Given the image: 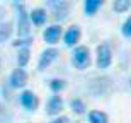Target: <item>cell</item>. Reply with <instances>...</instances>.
<instances>
[{
    "instance_id": "5",
    "label": "cell",
    "mask_w": 131,
    "mask_h": 123,
    "mask_svg": "<svg viewBox=\"0 0 131 123\" xmlns=\"http://www.w3.org/2000/svg\"><path fill=\"white\" fill-rule=\"evenodd\" d=\"M19 101L27 111H34L38 108V98H36V94L32 91H22L19 96Z\"/></svg>"
},
{
    "instance_id": "21",
    "label": "cell",
    "mask_w": 131,
    "mask_h": 123,
    "mask_svg": "<svg viewBox=\"0 0 131 123\" xmlns=\"http://www.w3.org/2000/svg\"><path fill=\"white\" fill-rule=\"evenodd\" d=\"M9 120H10V113L4 108V104L0 103V123H5V121H9Z\"/></svg>"
},
{
    "instance_id": "14",
    "label": "cell",
    "mask_w": 131,
    "mask_h": 123,
    "mask_svg": "<svg viewBox=\"0 0 131 123\" xmlns=\"http://www.w3.org/2000/svg\"><path fill=\"white\" fill-rule=\"evenodd\" d=\"M104 0H85V4H83V9H85V14L87 15H92L97 12V9L102 5Z\"/></svg>"
},
{
    "instance_id": "11",
    "label": "cell",
    "mask_w": 131,
    "mask_h": 123,
    "mask_svg": "<svg viewBox=\"0 0 131 123\" xmlns=\"http://www.w3.org/2000/svg\"><path fill=\"white\" fill-rule=\"evenodd\" d=\"M61 109H63V99L60 98V96H53V98L48 101L46 113L48 115H58Z\"/></svg>"
},
{
    "instance_id": "12",
    "label": "cell",
    "mask_w": 131,
    "mask_h": 123,
    "mask_svg": "<svg viewBox=\"0 0 131 123\" xmlns=\"http://www.w3.org/2000/svg\"><path fill=\"white\" fill-rule=\"evenodd\" d=\"M12 33H14V26H12V22L10 21H2L0 22V43H4V41H7L12 36Z\"/></svg>"
},
{
    "instance_id": "23",
    "label": "cell",
    "mask_w": 131,
    "mask_h": 123,
    "mask_svg": "<svg viewBox=\"0 0 131 123\" xmlns=\"http://www.w3.org/2000/svg\"><path fill=\"white\" fill-rule=\"evenodd\" d=\"M60 2H63V0H48V4L51 5V7H54V5H58Z\"/></svg>"
},
{
    "instance_id": "4",
    "label": "cell",
    "mask_w": 131,
    "mask_h": 123,
    "mask_svg": "<svg viewBox=\"0 0 131 123\" xmlns=\"http://www.w3.org/2000/svg\"><path fill=\"white\" fill-rule=\"evenodd\" d=\"M112 62V53L109 44H99L97 46V67L99 69H107Z\"/></svg>"
},
{
    "instance_id": "13",
    "label": "cell",
    "mask_w": 131,
    "mask_h": 123,
    "mask_svg": "<svg viewBox=\"0 0 131 123\" xmlns=\"http://www.w3.org/2000/svg\"><path fill=\"white\" fill-rule=\"evenodd\" d=\"M29 17H31V22H32V24L41 26V24H44V21H46V10L44 9H34L29 14Z\"/></svg>"
},
{
    "instance_id": "25",
    "label": "cell",
    "mask_w": 131,
    "mask_h": 123,
    "mask_svg": "<svg viewBox=\"0 0 131 123\" xmlns=\"http://www.w3.org/2000/svg\"><path fill=\"white\" fill-rule=\"evenodd\" d=\"M129 86H131V79H129Z\"/></svg>"
},
{
    "instance_id": "19",
    "label": "cell",
    "mask_w": 131,
    "mask_h": 123,
    "mask_svg": "<svg viewBox=\"0 0 131 123\" xmlns=\"http://www.w3.org/2000/svg\"><path fill=\"white\" fill-rule=\"evenodd\" d=\"M70 106H72V109L77 115H83V113H85V104H83L82 99H72Z\"/></svg>"
},
{
    "instance_id": "17",
    "label": "cell",
    "mask_w": 131,
    "mask_h": 123,
    "mask_svg": "<svg viewBox=\"0 0 131 123\" xmlns=\"http://www.w3.org/2000/svg\"><path fill=\"white\" fill-rule=\"evenodd\" d=\"M89 121L90 123H107V115L102 111H90L89 113Z\"/></svg>"
},
{
    "instance_id": "15",
    "label": "cell",
    "mask_w": 131,
    "mask_h": 123,
    "mask_svg": "<svg viewBox=\"0 0 131 123\" xmlns=\"http://www.w3.org/2000/svg\"><path fill=\"white\" fill-rule=\"evenodd\" d=\"M29 48L27 46H24V48H19V53H17V63H19V69H22V67H26L27 65V62H29Z\"/></svg>"
},
{
    "instance_id": "9",
    "label": "cell",
    "mask_w": 131,
    "mask_h": 123,
    "mask_svg": "<svg viewBox=\"0 0 131 123\" xmlns=\"http://www.w3.org/2000/svg\"><path fill=\"white\" fill-rule=\"evenodd\" d=\"M44 41L46 43H56V41L60 40V36H61V27H60L58 24L54 26H49V27H46V31H44Z\"/></svg>"
},
{
    "instance_id": "20",
    "label": "cell",
    "mask_w": 131,
    "mask_h": 123,
    "mask_svg": "<svg viewBox=\"0 0 131 123\" xmlns=\"http://www.w3.org/2000/svg\"><path fill=\"white\" fill-rule=\"evenodd\" d=\"M123 36H126V38H131V17H128L124 21V24H123Z\"/></svg>"
},
{
    "instance_id": "6",
    "label": "cell",
    "mask_w": 131,
    "mask_h": 123,
    "mask_svg": "<svg viewBox=\"0 0 131 123\" xmlns=\"http://www.w3.org/2000/svg\"><path fill=\"white\" fill-rule=\"evenodd\" d=\"M56 56H58V50H54V48L44 50L43 53H41V56H39L38 69H39V70H44L46 67H49V65H51L54 60H56Z\"/></svg>"
},
{
    "instance_id": "18",
    "label": "cell",
    "mask_w": 131,
    "mask_h": 123,
    "mask_svg": "<svg viewBox=\"0 0 131 123\" xmlns=\"http://www.w3.org/2000/svg\"><path fill=\"white\" fill-rule=\"evenodd\" d=\"M67 87V82L63 79H53L49 82V89L53 91V92H60V91H63Z\"/></svg>"
},
{
    "instance_id": "1",
    "label": "cell",
    "mask_w": 131,
    "mask_h": 123,
    "mask_svg": "<svg viewBox=\"0 0 131 123\" xmlns=\"http://www.w3.org/2000/svg\"><path fill=\"white\" fill-rule=\"evenodd\" d=\"M112 84L109 77H94L90 82H89V91L92 96H106V94L111 92Z\"/></svg>"
},
{
    "instance_id": "3",
    "label": "cell",
    "mask_w": 131,
    "mask_h": 123,
    "mask_svg": "<svg viewBox=\"0 0 131 123\" xmlns=\"http://www.w3.org/2000/svg\"><path fill=\"white\" fill-rule=\"evenodd\" d=\"M72 63L78 70H83L85 67H89V63H90V55H89L87 46H77L75 48V51L72 55Z\"/></svg>"
},
{
    "instance_id": "24",
    "label": "cell",
    "mask_w": 131,
    "mask_h": 123,
    "mask_svg": "<svg viewBox=\"0 0 131 123\" xmlns=\"http://www.w3.org/2000/svg\"><path fill=\"white\" fill-rule=\"evenodd\" d=\"M4 14H5V9L0 7V22H2V19H4Z\"/></svg>"
},
{
    "instance_id": "7",
    "label": "cell",
    "mask_w": 131,
    "mask_h": 123,
    "mask_svg": "<svg viewBox=\"0 0 131 123\" xmlns=\"http://www.w3.org/2000/svg\"><path fill=\"white\" fill-rule=\"evenodd\" d=\"M10 87L14 89H19V87H24L26 82H27V74L24 72V69H15L12 74H10Z\"/></svg>"
},
{
    "instance_id": "2",
    "label": "cell",
    "mask_w": 131,
    "mask_h": 123,
    "mask_svg": "<svg viewBox=\"0 0 131 123\" xmlns=\"http://www.w3.org/2000/svg\"><path fill=\"white\" fill-rule=\"evenodd\" d=\"M15 10H17V34L20 36V38H26V36H29L31 33V27H29V14L26 12L24 5H17L15 7Z\"/></svg>"
},
{
    "instance_id": "10",
    "label": "cell",
    "mask_w": 131,
    "mask_h": 123,
    "mask_svg": "<svg viewBox=\"0 0 131 123\" xmlns=\"http://www.w3.org/2000/svg\"><path fill=\"white\" fill-rule=\"evenodd\" d=\"M80 34H82L80 27H78V26H72V27L65 33V44H67V46H73V44H77L78 40H80Z\"/></svg>"
},
{
    "instance_id": "22",
    "label": "cell",
    "mask_w": 131,
    "mask_h": 123,
    "mask_svg": "<svg viewBox=\"0 0 131 123\" xmlns=\"http://www.w3.org/2000/svg\"><path fill=\"white\" fill-rule=\"evenodd\" d=\"M51 123H70V120L67 118V116H60V118H56V120H53Z\"/></svg>"
},
{
    "instance_id": "8",
    "label": "cell",
    "mask_w": 131,
    "mask_h": 123,
    "mask_svg": "<svg viewBox=\"0 0 131 123\" xmlns=\"http://www.w3.org/2000/svg\"><path fill=\"white\" fill-rule=\"evenodd\" d=\"M68 12H70V4L67 0H63V2H60L58 5L53 7V19L61 22V21H65L68 17Z\"/></svg>"
},
{
    "instance_id": "16",
    "label": "cell",
    "mask_w": 131,
    "mask_h": 123,
    "mask_svg": "<svg viewBox=\"0 0 131 123\" xmlns=\"http://www.w3.org/2000/svg\"><path fill=\"white\" fill-rule=\"evenodd\" d=\"M112 9L114 12H128L131 9V0H114Z\"/></svg>"
}]
</instances>
